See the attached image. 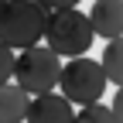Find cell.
<instances>
[{
    "label": "cell",
    "instance_id": "obj_1",
    "mask_svg": "<svg viewBox=\"0 0 123 123\" xmlns=\"http://www.w3.org/2000/svg\"><path fill=\"white\" fill-rule=\"evenodd\" d=\"M44 44L58 55V58H75L86 55L92 44V27L89 17L75 7H58V10H44V27H41Z\"/></svg>",
    "mask_w": 123,
    "mask_h": 123
},
{
    "label": "cell",
    "instance_id": "obj_2",
    "mask_svg": "<svg viewBox=\"0 0 123 123\" xmlns=\"http://www.w3.org/2000/svg\"><path fill=\"white\" fill-rule=\"evenodd\" d=\"M41 27H44V7L38 0H4L0 4V41L10 51L38 44Z\"/></svg>",
    "mask_w": 123,
    "mask_h": 123
},
{
    "label": "cell",
    "instance_id": "obj_3",
    "mask_svg": "<svg viewBox=\"0 0 123 123\" xmlns=\"http://www.w3.org/2000/svg\"><path fill=\"white\" fill-rule=\"evenodd\" d=\"M55 86L72 106H86V103H99L110 82H106V75H103L96 58L75 55V58H68V65L58 68V82Z\"/></svg>",
    "mask_w": 123,
    "mask_h": 123
},
{
    "label": "cell",
    "instance_id": "obj_4",
    "mask_svg": "<svg viewBox=\"0 0 123 123\" xmlns=\"http://www.w3.org/2000/svg\"><path fill=\"white\" fill-rule=\"evenodd\" d=\"M58 68H62V58L48 48V44H27V48H21V55L14 58V75L10 79L17 82L27 96H38V92H51L55 89Z\"/></svg>",
    "mask_w": 123,
    "mask_h": 123
},
{
    "label": "cell",
    "instance_id": "obj_5",
    "mask_svg": "<svg viewBox=\"0 0 123 123\" xmlns=\"http://www.w3.org/2000/svg\"><path fill=\"white\" fill-rule=\"evenodd\" d=\"M75 110L62 92H38L27 99V110L21 123H72Z\"/></svg>",
    "mask_w": 123,
    "mask_h": 123
},
{
    "label": "cell",
    "instance_id": "obj_6",
    "mask_svg": "<svg viewBox=\"0 0 123 123\" xmlns=\"http://www.w3.org/2000/svg\"><path fill=\"white\" fill-rule=\"evenodd\" d=\"M86 17H89L92 34H99V38H120V31H123V0H96Z\"/></svg>",
    "mask_w": 123,
    "mask_h": 123
},
{
    "label": "cell",
    "instance_id": "obj_7",
    "mask_svg": "<svg viewBox=\"0 0 123 123\" xmlns=\"http://www.w3.org/2000/svg\"><path fill=\"white\" fill-rule=\"evenodd\" d=\"M27 92L17 86V82H0V123H21L24 120V110H27Z\"/></svg>",
    "mask_w": 123,
    "mask_h": 123
},
{
    "label": "cell",
    "instance_id": "obj_8",
    "mask_svg": "<svg viewBox=\"0 0 123 123\" xmlns=\"http://www.w3.org/2000/svg\"><path fill=\"white\" fill-rule=\"evenodd\" d=\"M99 68H103V75H106V82H110V86H123V55H120V38H110V41H106Z\"/></svg>",
    "mask_w": 123,
    "mask_h": 123
},
{
    "label": "cell",
    "instance_id": "obj_9",
    "mask_svg": "<svg viewBox=\"0 0 123 123\" xmlns=\"http://www.w3.org/2000/svg\"><path fill=\"white\" fill-rule=\"evenodd\" d=\"M72 123H116V116L110 113V106H103V103H86L82 110L72 116Z\"/></svg>",
    "mask_w": 123,
    "mask_h": 123
},
{
    "label": "cell",
    "instance_id": "obj_10",
    "mask_svg": "<svg viewBox=\"0 0 123 123\" xmlns=\"http://www.w3.org/2000/svg\"><path fill=\"white\" fill-rule=\"evenodd\" d=\"M10 75H14V51L0 41V82H7Z\"/></svg>",
    "mask_w": 123,
    "mask_h": 123
},
{
    "label": "cell",
    "instance_id": "obj_11",
    "mask_svg": "<svg viewBox=\"0 0 123 123\" xmlns=\"http://www.w3.org/2000/svg\"><path fill=\"white\" fill-rule=\"evenodd\" d=\"M44 10H58V7H79V0H38Z\"/></svg>",
    "mask_w": 123,
    "mask_h": 123
},
{
    "label": "cell",
    "instance_id": "obj_12",
    "mask_svg": "<svg viewBox=\"0 0 123 123\" xmlns=\"http://www.w3.org/2000/svg\"><path fill=\"white\" fill-rule=\"evenodd\" d=\"M0 4H4V0H0Z\"/></svg>",
    "mask_w": 123,
    "mask_h": 123
}]
</instances>
